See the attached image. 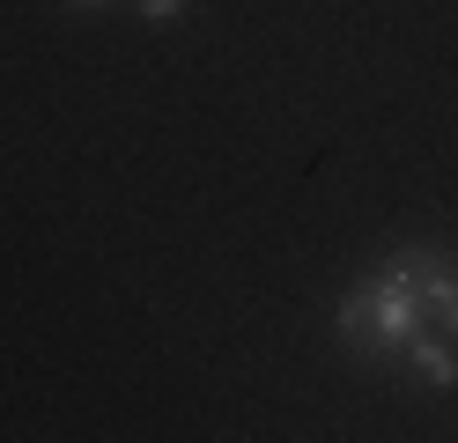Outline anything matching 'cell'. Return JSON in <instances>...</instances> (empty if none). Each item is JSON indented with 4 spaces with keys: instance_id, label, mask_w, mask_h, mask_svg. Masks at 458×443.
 <instances>
[{
    "instance_id": "1",
    "label": "cell",
    "mask_w": 458,
    "mask_h": 443,
    "mask_svg": "<svg viewBox=\"0 0 458 443\" xmlns=\"http://www.w3.org/2000/svg\"><path fill=\"white\" fill-rule=\"evenodd\" d=\"M421 288L407 266H385L377 281H362L348 303H340V340H355V347H377V354H399L414 333H421Z\"/></svg>"
},
{
    "instance_id": "2",
    "label": "cell",
    "mask_w": 458,
    "mask_h": 443,
    "mask_svg": "<svg viewBox=\"0 0 458 443\" xmlns=\"http://www.w3.org/2000/svg\"><path fill=\"white\" fill-rule=\"evenodd\" d=\"M414 274V288H421V311L444 325V333H458V266L437 251V244H414L407 259H399Z\"/></svg>"
},
{
    "instance_id": "3",
    "label": "cell",
    "mask_w": 458,
    "mask_h": 443,
    "mask_svg": "<svg viewBox=\"0 0 458 443\" xmlns=\"http://www.w3.org/2000/svg\"><path fill=\"white\" fill-rule=\"evenodd\" d=\"M407 354H414V370H421V384H428V392H451V384H458V354H451V340L414 333V340H407Z\"/></svg>"
},
{
    "instance_id": "4",
    "label": "cell",
    "mask_w": 458,
    "mask_h": 443,
    "mask_svg": "<svg viewBox=\"0 0 458 443\" xmlns=\"http://www.w3.org/2000/svg\"><path fill=\"white\" fill-rule=\"evenodd\" d=\"M140 15H148L156 30H178L185 22V0H140Z\"/></svg>"
},
{
    "instance_id": "5",
    "label": "cell",
    "mask_w": 458,
    "mask_h": 443,
    "mask_svg": "<svg viewBox=\"0 0 458 443\" xmlns=\"http://www.w3.org/2000/svg\"><path fill=\"white\" fill-rule=\"evenodd\" d=\"M67 8H104V0H67Z\"/></svg>"
}]
</instances>
